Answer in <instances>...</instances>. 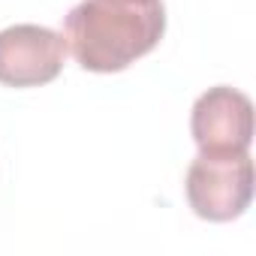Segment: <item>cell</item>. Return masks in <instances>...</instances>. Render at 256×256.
<instances>
[{
  "instance_id": "cell-1",
  "label": "cell",
  "mask_w": 256,
  "mask_h": 256,
  "mask_svg": "<svg viewBox=\"0 0 256 256\" xmlns=\"http://www.w3.org/2000/svg\"><path fill=\"white\" fill-rule=\"evenodd\" d=\"M163 0H82L64 22V42L88 72H120L160 46Z\"/></svg>"
},
{
  "instance_id": "cell-2",
  "label": "cell",
  "mask_w": 256,
  "mask_h": 256,
  "mask_svg": "<svg viewBox=\"0 0 256 256\" xmlns=\"http://www.w3.org/2000/svg\"><path fill=\"white\" fill-rule=\"evenodd\" d=\"M184 193L196 217L211 223L238 220L253 199V160L244 154H196Z\"/></svg>"
},
{
  "instance_id": "cell-3",
  "label": "cell",
  "mask_w": 256,
  "mask_h": 256,
  "mask_svg": "<svg viewBox=\"0 0 256 256\" xmlns=\"http://www.w3.org/2000/svg\"><path fill=\"white\" fill-rule=\"evenodd\" d=\"M190 133L199 154H244L253 142V102L229 84L208 88L190 112Z\"/></svg>"
},
{
  "instance_id": "cell-4",
  "label": "cell",
  "mask_w": 256,
  "mask_h": 256,
  "mask_svg": "<svg viewBox=\"0 0 256 256\" xmlns=\"http://www.w3.org/2000/svg\"><path fill=\"white\" fill-rule=\"evenodd\" d=\"M66 60L64 34L42 24H12L0 30V84L40 88L60 76Z\"/></svg>"
}]
</instances>
